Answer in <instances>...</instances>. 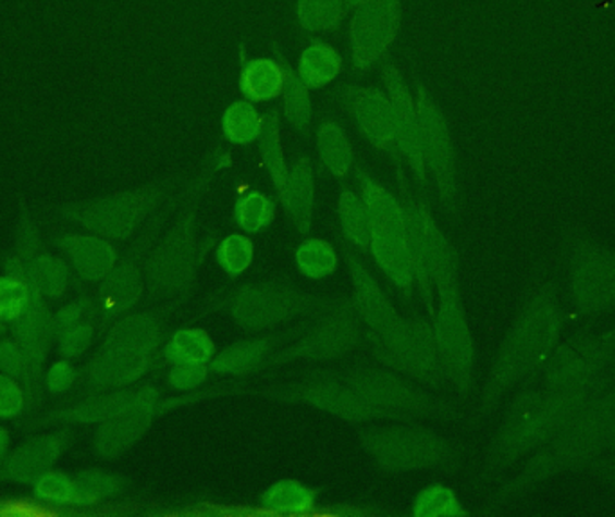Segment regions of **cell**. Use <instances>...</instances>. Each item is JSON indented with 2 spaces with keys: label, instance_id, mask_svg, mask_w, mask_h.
<instances>
[{
  "label": "cell",
  "instance_id": "6da1fadb",
  "mask_svg": "<svg viewBox=\"0 0 615 517\" xmlns=\"http://www.w3.org/2000/svg\"><path fill=\"white\" fill-rule=\"evenodd\" d=\"M611 451H615V383L601 390L528 456L520 471L496 494L493 505L502 507L565 472L583 471Z\"/></svg>",
  "mask_w": 615,
  "mask_h": 517
},
{
  "label": "cell",
  "instance_id": "7a4b0ae2",
  "mask_svg": "<svg viewBox=\"0 0 615 517\" xmlns=\"http://www.w3.org/2000/svg\"><path fill=\"white\" fill-rule=\"evenodd\" d=\"M564 315L558 287L543 282L524 300L493 358L482 390V414H492L507 392L528 383L562 342Z\"/></svg>",
  "mask_w": 615,
  "mask_h": 517
},
{
  "label": "cell",
  "instance_id": "3957f363",
  "mask_svg": "<svg viewBox=\"0 0 615 517\" xmlns=\"http://www.w3.org/2000/svg\"><path fill=\"white\" fill-rule=\"evenodd\" d=\"M611 383L614 380L564 390L528 384L504 411L488 450L487 471L496 475L526 460Z\"/></svg>",
  "mask_w": 615,
  "mask_h": 517
},
{
  "label": "cell",
  "instance_id": "277c9868",
  "mask_svg": "<svg viewBox=\"0 0 615 517\" xmlns=\"http://www.w3.org/2000/svg\"><path fill=\"white\" fill-rule=\"evenodd\" d=\"M567 292L576 315L598 320L615 311V250L583 231H570L565 243Z\"/></svg>",
  "mask_w": 615,
  "mask_h": 517
},
{
  "label": "cell",
  "instance_id": "5b68a950",
  "mask_svg": "<svg viewBox=\"0 0 615 517\" xmlns=\"http://www.w3.org/2000/svg\"><path fill=\"white\" fill-rule=\"evenodd\" d=\"M360 189L369 216V246L378 267L398 287L413 284L407 212L385 187L360 173Z\"/></svg>",
  "mask_w": 615,
  "mask_h": 517
},
{
  "label": "cell",
  "instance_id": "8992f818",
  "mask_svg": "<svg viewBox=\"0 0 615 517\" xmlns=\"http://www.w3.org/2000/svg\"><path fill=\"white\" fill-rule=\"evenodd\" d=\"M615 378V323L601 333L581 334L554 348L542 369L526 383L576 389Z\"/></svg>",
  "mask_w": 615,
  "mask_h": 517
},
{
  "label": "cell",
  "instance_id": "52a82bcc",
  "mask_svg": "<svg viewBox=\"0 0 615 517\" xmlns=\"http://www.w3.org/2000/svg\"><path fill=\"white\" fill-rule=\"evenodd\" d=\"M410 262L414 276L430 297L432 284L438 290L457 286V259L451 242L441 232L427 207L410 204L407 209Z\"/></svg>",
  "mask_w": 615,
  "mask_h": 517
},
{
  "label": "cell",
  "instance_id": "ba28073f",
  "mask_svg": "<svg viewBox=\"0 0 615 517\" xmlns=\"http://www.w3.org/2000/svg\"><path fill=\"white\" fill-rule=\"evenodd\" d=\"M434 336L446 378L460 392H468L476 367V347L457 286L446 287L440 292V309H438Z\"/></svg>",
  "mask_w": 615,
  "mask_h": 517
},
{
  "label": "cell",
  "instance_id": "9c48e42d",
  "mask_svg": "<svg viewBox=\"0 0 615 517\" xmlns=\"http://www.w3.org/2000/svg\"><path fill=\"white\" fill-rule=\"evenodd\" d=\"M364 446L377 456L378 464L385 469L434 467L451 458V447L441 436L413 428L371 430L364 436Z\"/></svg>",
  "mask_w": 615,
  "mask_h": 517
},
{
  "label": "cell",
  "instance_id": "30bf717a",
  "mask_svg": "<svg viewBox=\"0 0 615 517\" xmlns=\"http://www.w3.org/2000/svg\"><path fill=\"white\" fill-rule=\"evenodd\" d=\"M151 196L132 190L99 200L82 201L62 209L65 220L109 239H128L150 209Z\"/></svg>",
  "mask_w": 615,
  "mask_h": 517
},
{
  "label": "cell",
  "instance_id": "8fae6325",
  "mask_svg": "<svg viewBox=\"0 0 615 517\" xmlns=\"http://www.w3.org/2000/svg\"><path fill=\"white\" fill-rule=\"evenodd\" d=\"M202 257L192 216H187L168 234L146 264L151 290L161 295H176L186 290Z\"/></svg>",
  "mask_w": 615,
  "mask_h": 517
},
{
  "label": "cell",
  "instance_id": "7c38bea8",
  "mask_svg": "<svg viewBox=\"0 0 615 517\" xmlns=\"http://www.w3.org/2000/svg\"><path fill=\"white\" fill-rule=\"evenodd\" d=\"M402 24V0H366L355 8L349 44L355 67L369 69L393 47Z\"/></svg>",
  "mask_w": 615,
  "mask_h": 517
},
{
  "label": "cell",
  "instance_id": "4fadbf2b",
  "mask_svg": "<svg viewBox=\"0 0 615 517\" xmlns=\"http://www.w3.org/2000/svg\"><path fill=\"white\" fill-rule=\"evenodd\" d=\"M416 108H418L425 165L434 173L441 200L445 201L446 206H454L457 198V168H455L451 130L443 118V112L435 107L423 87L418 88Z\"/></svg>",
  "mask_w": 615,
  "mask_h": 517
},
{
  "label": "cell",
  "instance_id": "5bb4252c",
  "mask_svg": "<svg viewBox=\"0 0 615 517\" xmlns=\"http://www.w3.org/2000/svg\"><path fill=\"white\" fill-rule=\"evenodd\" d=\"M385 358L416 380L440 383L446 378L441 364L434 331L421 323L399 320L385 336L377 340Z\"/></svg>",
  "mask_w": 615,
  "mask_h": 517
},
{
  "label": "cell",
  "instance_id": "9a60e30c",
  "mask_svg": "<svg viewBox=\"0 0 615 517\" xmlns=\"http://www.w3.org/2000/svg\"><path fill=\"white\" fill-rule=\"evenodd\" d=\"M346 384L360 395L378 414H427L434 410L432 401L419 394L396 376L374 369L353 370L346 376Z\"/></svg>",
  "mask_w": 615,
  "mask_h": 517
},
{
  "label": "cell",
  "instance_id": "2e32d148",
  "mask_svg": "<svg viewBox=\"0 0 615 517\" xmlns=\"http://www.w3.org/2000/svg\"><path fill=\"white\" fill-rule=\"evenodd\" d=\"M300 300L295 293L283 287L245 286L234 293L231 312L234 320L247 329H267L285 322L299 309Z\"/></svg>",
  "mask_w": 615,
  "mask_h": 517
},
{
  "label": "cell",
  "instance_id": "e0dca14e",
  "mask_svg": "<svg viewBox=\"0 0 615 517\" xmlns=\"http://www.w3.org/2000/svg\"><path fill=\"white\" fill-rule=\"evenodd\" d=\"M159 395L156 390H140L126 410L115 415L101 426L96 436V453L101 458H115L134 446L150 428L156 415Z\"/></svg>",
  "mask_w": 615,
  "mask_h": 517
},
{
  "label": "cell",
  "instance_id": "ac0fdd59",
  "mask_svg": "<svg viewBox=\"0 0 615 517\" xmlns=\"http://www.w3.org/2000/svg\"><path fill=\"white\" fill-rule=\"evenodd\" d=\"M383 83L388 90L389 99L396 113V128H398V149L409 160L414 174L419 180H425L423 149H421V134H419L418 108L416 98L410 94L404 76L394 65L383 67Z\"/></svg>",
  "mask_w": 615,
  "mask_h": 517
},
{
  "label": "cell",
  "instance_id": "d6986e66",
  "mask_svg": "<svg viewBox=\"0 0 615 517\" xmlns=\"http://www.w3.org/2000/svg\"><path fill=\"white\" fill-rule=\"evenodd\" d=\"M150 365V353L126 345L109 344L88 367V380L103 389H123L135 383Z\"/></svg>",
  "mask_w": 615,
  "mask_h": 517
},
{
  "label": "cell",
  "instance_id": "ffe728a7",
  "mask_svg": "<svg viewBox=\"0 0 615 517\" xmlns=\"http://www.w3.org/2000/svg\"><path fill=\"white\" fill-rule=\"evenodd\" d=\"M353 115L372 146L380 149L398 148L396 113L388 94L378 88L358 90L353 98Z\"/></svg>",
  "mask_w": 615,
  "mask_h": 517
},
{
  "label": "cell",
  "instance_id": "44dd1931",
  "mask_svg": "<svg viewBox=\"0 0 615 517\" xmlns=\"http://www.w3.org/2000/svg\"><path fill=\"white\" fill-rule=\"evenodd\" d=\"M358 342V325L349 315H333L313 329L292 350L295 358L308 361H327L349 353Z\"/></svg>",
  "mask_w": 615,
  "mask_h": 517
},
{
  "label": "cell",
  "instance_id": "7402d4cb",
  "mask_svg": "<svg viewBox=\"0 0 615 517\" xmlns=\"http://www.w3.org/2000/svg\"><path fill=\"white\" fill-rule=\"evenodd\" d=\"M15 329V340L24 348L27 359V372H32L33 378H37L40 372L41 365L46 361L47 353L51 347L52 338L57 336L54 333V322L52 317L47 312L46 306L41 303V295L35 287L32 304L22 317L16 318L13 322Z\"/></svg>",
  "mask_w": 615,
  "mask_h": 517
},
{
  "label": "cell",
  "instance_id": "603a6c76",
  "mask_svg": "<svg viewBox=\"0 0 615 517\" xmlns=\"http://www.w3.org/2000/svg\"><path fill=\"white\" fill-rule=\"evenodd\" d=\"M292 397L353 422H362L378 415V411L347 384H336L335 381H317L299 386Z\"/></svg>",
  "mask_w": 615,
  "mask_h": 517
},
{
  "label": "cell",
  "instance_id": "cb8c5ba5",
  "mask_svg": "<svg viewBox=\"0 0 615 517\" xmlns=\"http://www.w3.org/2000/svg\"><path fill=\"white\" fill-rule=\"evenodd\" d=\"M58 246L87 281L101 282L114 272L118 251L98 234H65L58 237Z\"/></svg>",
  "mask_w": 615,
  "mask_h": 517
},
{
  "label": "cell",
  "instance_id": "d4e9b609",
  "mask_svg": "<svg viewBox=\"0 0 615 517\" xmlns=\"http://www.w3.org/2000/svg\"><path fill=\"white\" fill-rule=\"evenodd\" d=\"M355 297H357L358 311L371 328L374 340L382 338L396 323L402 320L393 304L389 303L385 293L380 290L371 273L360 264L358 259L349 257Z\"/></svg>",
  "mask_w": 615,
  "mask_h": 517
},
{
  "label": "cell",
  "instance_id": "484cf974",
  "mask_svg": "<svg viewBox=\"0 0 615 517\" xmlns=\"http://www.w3.org/2000/svg\"><path fill=\"white\" fill-rule=\"evenodd\" d=\"M60 453L62 442L58 436H37L5 458L2 477L13 482L35 483L41 475L51 471Z\"/></svg>",
  "mask_w": 615,
  "mask_h": 517
},
{
  "label": "cell",
  "instance_id": "4316f807",
  "mask_svg": "<svg viewBox=\"0 0 615 517\" xmlns=\"http://www.w3.org/2000/svg\"><path fill=\"white\" fill-rule=\"evenodd\" d=\"M281 204L288 210L290 218L300 234L310 232L316 206V180L310 160L299 159L290 168L288 182L285 195L281 196Z\"/></svg>",
  "mask_w": 615,
  "mask_h": 517
},
{
  "label": "cell",
  "instance_id": "83f0119b",
  "mask_svg": "<svg viewBox=\"0 0 615 517\" xmlns=\"http://www.w3.org/2000/svg\"><path fill=\"white\" fill-rule=\"evenodd\" d=\"M285 79V63L274 58H253L239 72V90L250 103H265L280 98Z\"/></svg>",
  "mask_w": 615,
  "mask_h": 517
},
{
  "label": "cell",
  "instance_id": "f1b7e54d",
  "mask_svg": "<svg viewBox=\"0 0 615 517\" xmlns=\"http://www.w3.org/2000/svg\"><path fill=\"white\" fill-rule=\"evenodd\" d=\"M143 295V276L137 267L132 262H124L104 279L103 286L99 290V309L107 317H118L121 312L128 311L137 304Z\"/></svg>",
  "mask_w": 615,
  "mask_h": 517
},
{
  "label": "cell",
  "instance_id": "f546056e",
  "mask_svg": "<svg viewBox=\"0 0 615 517\" xmlns=\"http://www.w3.org/2000/svg\"><path fill=\"white\" fill-rule=\"evenodd\" d=\"M295 72L308 88L327 87L342 72L341 52L327 41H313L300 52Z\"/></svg>",
  "mask_w": 615,
  "mask_h": 517
},
{
  "label": "cell",
  "instance_id": "4dcf8cb0",
  "mask_svg": "<svg viewBox=\"0 0 615 517\" xmlns=\"http://www.w3.org/2000/svg\"><path fill=\"white\" fill-rule=\"evenodd\" d=\"M161 338V325L151 315H132L115 323L107 336L109 344L126 345L153 353Z\"/></svg>",
  "mask_w": 615,
  "mask_h": 517
},
{
  "label": "cell",
  "instance_id": "1f68e13d",
  "mask_svg": "<svg viewBox=\"0 0 615 517\" xmlns=\"http://www.w3.org/2000/svg\"><path fill=\"white\" fill-rule=\"evenodd\" d=\"M259 148L263 164L269 170L270 179L274 182L278 195H285L286 182H288L290 168L286 165L285 151L281 144L280 118L278 112H270L265 118L263 132L259 137Z\"/></svg>",
  "mask_w": 615,
  "mask_h": 517
},
{
  "label": "cell",
  "instance_id": "d6a6232c",
  "mask_svg": "<svg viewBox=\"0 0 615 517\" xmlns=\"http://www.w3.org/2000/svg\"><path fill=\"white\" fill-rule=\"evenodd\" d=\"M137 392H115V394L101 395L96 399L85 401L74 406L71 410L58 415V419L78 424H94V422H107L115 415L126 410L134 403Z\"/></svg>",
  "mask_w": 615,
  "mask_h": 517
},
{
  "label": "cell",
  "instance_id": "836d02e7",
  "mask_svg": "<svg viewBox=\"0 0 615 517\" xmlns=\"http://www.w3.org/2000/svg\"><path fill=\"white\" fill-rule=\"evenodd\" d=\"M265 119L250 101H236L225 110L222 118L223 135L229 143L247 146L256 143L263 132Z\"/></svg>",
  "mask_w": 615,
  "mask_h": 517
},
{
  "label": "cell",
  "instance_id": "e575fe53",
  "mask_svg": "<svg viewBox=\"0 0 615 517\" xmlns=\"http://www.w3.org/2000/svg\"><path fill=\"white\" fill-rule=\"evenodd\" d=\"M317 148L331 174L346 176L349 173L353 168V148L339 124H322L317 132Z\"/></svg>",
  "mask_w": 615,
  "mask_h": 517
},
{
  "label": "cell",
  "instance_id": "d590c367",
  "mask_svg": "<svg viewBox=\"0 0 615 517\" xmlns=\"http://www.w3.org/2000/svg\"><path fill=\"white\" fill-rule=\"evenodd\" d=\"M214 354V344L202 329H182L171 336L164 356L173 365L206 364Z\"/></svg>",
  "mask_w": 615,
  "mask_h": 517
},
{
  "label": "cell",
  "instance_id": "8d00e7d4",
  "mask_svg": "<svg viewBox=\"0 0 615 517\" xmlns=\"http://www.w3.org/2000/svg\"><path fill=\"white\" fill-rule=\"evenodd\" d=\"M347 10L346 0H297V21L308 33L331 32Z\"/></svg>",
  "mask_w": 615,
  "mask_h": 517
},
{
  "label": "cell",
  "instance_id": "74e56055",
  "mask_svg": "<svg viewBox=\"0 0 615 517\" xmlns=\"http://www.w3.org/2000/svg\"><path fill=\"white\" fill-rule=\"evenodd\" d=\"M267 350H269V342L265 340L233 345L212 359L211 369L218 374H247L263 361Z\"/></svg>",
  "mask_w": 615,
  "mask_h": 517
},
{
  "label": "cell",
  "instance_id": "f35d334b",
  "mask_svg": "<svg viewBox=\"0 0 615 517\" xmlns=\"http://www.w3.org/2000/svg\"><path fill=\"white\" fill-rule=\"evenodd\" d=\"M261 502L265 507L275 513H306L316 503V492L292 480H283L267 489Z\"/></svg>",
  "mask_w": 615,
  "mask_h": 517
},
{
  "label": "cell",
  "instance_id": "ab89813d",
  "mask_svg": "<svg viewBox=\"0 0 615 517\" xmlns=\"http://www.w3.org/2000/svg\"><path fill=\"white\" fill-rule=\"evenodd\" d=\"M27 279L37 287L41 297H62L69 284V268L62 259L52 256H40L33 259L27 268Z\"/></svg>",
  "mask_w": 615,
  "mask_h": 517
},
{
  "label": "cell",
  "instance_id": "60d3db41",
  "mask_svg": "<svg viewBox=\"0 0 615 517\" xmlns=\"http://www.w3.org/2000/svg\"><path fill=\"white\" fill-rule=\"evenodd\" d=\"M283 110L285 118L295 130L305 132L311 123L313 107H311L310 88L300 82L297 72L286 65L285 88H283Z\"/></svg>",
  "mask_w": 615,
  "mask_h": 517
},
{
  "label": "cell",
  "instance_id": "b9f144b4",
  "mask_svg": "<svg viewBox=\"0 0 615 517\" xmlns=\"http://www.w3.org/2000/svg\"><path fill=\"white\" fill-rule=\"evenodd\" d=\"M35 286L27 275H0V317L13 323L32 304Z\"/></svg>",
  "mask_w": 615,
  "mask_h": 517
},
{
  "label": "cell",
  "instance_id": "7bdbcfd3",
  "mask_svg": "<svg viewBox=\"0 0 615 517\" xmlns=\"http://www.w3.org/2000/svg\"><path fill=\"white\" fill-rule=\"evenodd\" d=\"M339 214H341L342 229L346 232L347 239L360 248H368L369 216L362 198H358L352 190L342 193Z\"/></svg>",
  "mask_w": 615,
  "mask_h": 517
},
{
  "label": "cell",
  "instance_id": "ee69618b",
  "mask_svg": "<svg viewBox=\"0 0 615 517\" xmlns=\"http://www.w3.org/2000/svg\"><path fill=\"white\" fill-rule=\"evenodd\" d=\"M274 214L275 204L263 193H248L244 198H239L234 207V220L239 229L250 234L269 226L270 221L274 220Z\"/></svg>",
  "mask_w": 615,
  "mask_h": 517
},
{
  "label": "cell",
  "instance_id": "f6af8a7d",
  "mask_svg": "<svg viewBox=\"0 0 615 517\" xmlns=\"http://www.w3.org/2000/svg\"><path fill=\"white\" fill-rule=\"evenodd\" d=\"M295 261L300 272L310 279H322L331 275L336 268V254L330 243L322 239H310L297 248Z\"/></svg>",
  "mask_w": 615,
  "mask_h": 517
},
{
  "label": "cell",
  "instance_id": "bcb514c9",
  "mask_svg": "<svg viewBox=\"0 0 615 517\" xmlns=\"http://www.w3.org/2000/svg\"><path fill=\"white\" fill-rule=\"evenodd\" d=\"M416 517L466 516V510L448 487L434 485L425 489L414 503Z\"/></svg>",
  "mask_w": 615,
  "mask_h": 517
},
{
  "label": "cell",
  "instance_id": "7dc6e473",
  "mask_svg": "<svg viewBox=\"0 0 615 517\" xmlns=\"http://www.w3.org/2000/svg\"><path fill=\"white\" fill-rule=\"evenodd\" d=\"M220 267L231 276H238L247 272L254 259L253 242L242 234L227 236L220 243L217 251Z\"/></svg>",
  "mask_w": 615,
  "mask_h": 517
},
{
  "label": "cell",
  "instance_id": "c3c4849f",
  "mask_svg": "<svg viewBox=\"0 0 615 517\" xmlns=\"http://www.w3.org/2000/svg\"><path fill=\"white\" fill-rule=\"evenodd\" d=\"M76 483V503L78 505H94V503L114 496L120 491V478L107 472L87 471L74 478Z\"/></svg>",
  "mask_w": 615,
  "mask_h": 517
},
{
  "label": "cell",
  "instance_id": "681fc988",
  "mask_svg": "<svg viewBox=\"0 0 615 517\" xmlns=\"http://www.w3.org/2000/svg\"><path fill=\"white\" fill-rule=\"evenodd\" d=\"M35 491L44 502L71 505L76 503V483L58 471H47L35 482Z\"/></svg>",
  "mask_w": 615,
  "mask_h": 517
},
{
  "label": "cell",
  "instance_id": "f907efd6",
  "mask_svg": "<svg viewBox=\"0 0 615 517\" xmlns=\"http://www.w3.org/2000/svg\"><path fill=\"white\" fill-rule=\"evenodd\" d=\"M60 353L65 358H78L94 342V329L90 323H79L76 328L69 329L65 333L57 336Z\"/></svg>",
  "mask_w": 615,
  "mask_h": 517
},
{
  "label": "cell",
  "instance_id": "816d5d0a",
  "mask_svg": "<svg viewBox=\"0 0 615 517\" xmlns=\"http://www.w3.org/2000/svg\"><path fill=\"white\" fill-rule=\"evenodd\" d=\"M24 408V392L15 378L0 374V419H15Z\"/></svg>",
  "mask_w": 615,
  "mask_h": 517
},
{
  "label": "cell",
  "instance_id": "f5cc1de1",
  "mask_svg": "<svg viewBox=\"0 0 615 517\" xmlns=\"http://www.w3.org/2000/svg\"><path fill=\"white\" fill-rule=\"evenodd\" d=\"M0 370L11 378L26 374V354L16 340H4L0 344Z\"/></svg>",
  "mask_w": 615,
  "mask_h": 517
},
{
  "label": "cell",
  "instance_id": "db71d44e",
  "mask_svg": "<svg viewBox=\"0 0 615 517\" xmlns=\"http://www.w3.org/2000/svg\"><path fill=\"white\" fill-rule=\"evenodd\" d=\"M207 378V369L204 364L175 365L170 374V384L176 390L197 389Z\"/></svg>",
  "mask_w": 615,
  "mask_h": 517
},
{
  "label": "cell",
  "instance_id": "11a10c76",
  "mask_svg": "<svg viewBox=\"0 0 615 517\" xmlns=\"http://www.w3.org/2000/svg\"><path fill=\"white\" fill-rule=\"evenodd\" d=\"M74 381H76V370L65 359L57 361L47 372V389L54 392V394L67 392L73 386Z\"/></svg>",
  "mask_w": 615,
  "mask_h": 517
},
{
  "label": "cell",
  "instance_id": "9f6ffc18",
  "mask_svg": "<svg viewBox=\"0 0 615 517\" xmlns=\"http://www.w3.org/2000/svg\"><path fill=\"white\" fill-rule=\"evenodd\" d=\"M83 317H85V304H69V306L60 309V311L52 317L54 333H57V336H60V334L65 333L69 329L76 328V325L83 323Z\"/></svg>",
  "mask_w": 615,
  "mask_h": 517
},
{
  "label": "cell",
  "instance_id": "6f0895ef",
  "mask_svg": "<svg viewBox=\"0 0 615 517\" xmlns=\"http://www.w3.org/2000/svg\"><path fill=\"white\" fill-rule=\"evenodd\" d=\"M583 471L615 489V455L601 456L600 460L592 461L585 467Z\"/></svg>",
  "mask_w": 615,
  "mask_h": 517
},
{
  "label": "cell",
  "instance_id": "680465c9",
  "mask_svg": "<svg viewBox=\"0 0 615 517\" xmlns=\"http://www.w3.org/2000/svg\"><path fill=\"white\" fill-rule=\"evenodd\" d=\"M8 456H10V433L4 428H0V466Z\"/></svg>",
  "mask_w": 615,
  "mask_h": 517
},
{
  "label": "cell",
  "instance_id": "91938a15",
  "mask_svg": "<svg viewBox=\"0 0 615 517\" xmlns=\"http://www.w3.org/2000/svg\"><path fill=\"white\" fill-rule=\"evenodd\" d=\"M364 2H366V0H346L347 8H349V10H355V8L364 4Z\"/></svg>",
  "mask_w": 615,
  "mask_h": 517
},
{
  "label": "cell",
  "instance_id": "94428289",
  "mask_svg": "<svg viewBox=\"0 0 615 517\" xmlns=\"http://www.w3.org/2000/svg\"><path fill=\"white\" fill-rule=\"evenodd\" d=\"M5 325H8V322H5L4 318L0 317V334L4 333Z\"/></svg>",
  "mask_w": 615,
  "mask_h": 517
}]
</instances>
